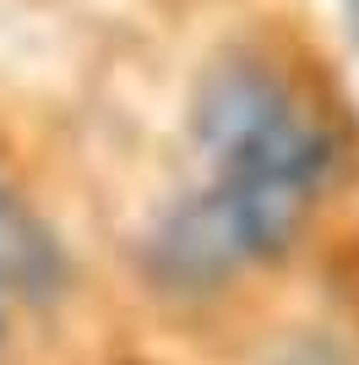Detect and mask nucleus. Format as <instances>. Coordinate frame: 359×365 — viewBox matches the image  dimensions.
I'll list each match as a JSON object with an SVG mask.
<instances>
[{
	"label": "nucleus",
	"mask_w": 359,
	"mask_h": 365,
	"mask_svg": "<svg viewBox=\"0 0 359 365\" xmlns=\"http://www.w3.org/2000/svg\"><path fill=\"white\" fill-rule=\"evenodd\" d=\"M191 131L218 185L288 197L299 207H316L321 185L338 169V142L327 120L267 61L212 66L196 93Z\"/></svg>",
	"instance_id": "1"
},
{
	"label": "nucleus",
	"mask_w": 359,
	"mask_h": 365,
	"mask_svg": "<svg viewBox=\"0 0 359 365\" xmlns=\"http://www.w3.org/2000/svg\"><path fill=\"white\" fill-rule=\"evenodd\" d=\"M60 289H66V257H60L55 235L0 180V294L55 300Z\"/></svg>",
	"instance_id": "2"
},
{
	"label": "nucleus",
	"mask_w": 359,
	"mask_h": 365,
	"mask_svg": "<svg viewBox=\"0 0 359 365\" xmlns=\"http://www.w3.org/2000/svg\"><path fill=\"white\" fill-rule=\"evenodd\" d=\"M0 333H6V294H0Z\"/></svg>",
	"instance_id": "3"
}]
</instances>
